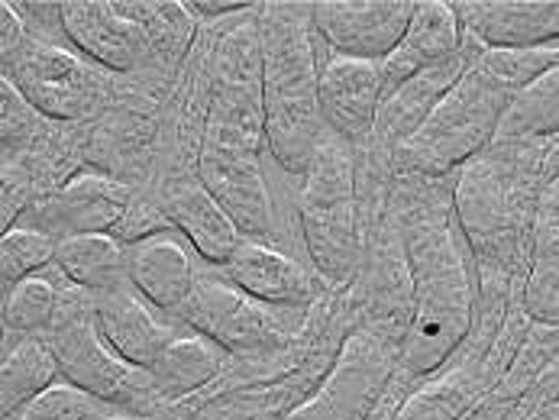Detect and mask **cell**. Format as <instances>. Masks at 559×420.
<instances>
[{
  "label": "cell",
  "instance_id": "ba28073f",
  "mask_svg": "<svg viewBox=\"0 0 559 420\" xmlns=\"http://www.w3.org/2000/svg\"><path fill=\"white\" fill-rule=\"evenodd\" d=\"M207 143L242 146L259 153L265 146V107H262V49L259 20L255 29H237L217 56L214 97L204 127Z\"/></svg>",
  "mask_w": 559,
  "mask_h": 420
},
{
  "label": "cell",
  "instance_id": "7a4b0ae2",
  "mask_svg": "<svg viewBox=\"0 0 559 420\" xmlns=\"http://www.w3.org/2000/svg\"><path fill=\"white\" fill-rule=\"evenodd\" d=\"M311 3H265L259 13L265 146L275 163L305 175L326 133Z\"/></svg>",
  "mask_w": 559,
  "mask_h": 420
},
{
  "label": "cell",
  "instance_id": "4316f807",
  "mask_svg": "<svg viewBox=\"0 0 559 420\" xmlns=\"http://www.w3.org/2000/svg\"><path fill=\"white\" fill-rule=\"evenodd\" d=\"M501 136H511V140L559 136V69L527 84L514 97V104L501 123Z\"/></svg>",
  "mask_w": 559,
  "mask_h": 420
},
{
  "label": "cell",
  "instance_id": "277c9868",
  "mask_svg": "<svg viewBox=\"0 0 559 420\" xmlns=\"http://www.w3.org/2000/svg\"><path fill=\"white\" fill-rule=\"evenodd\" d=\"M518 94L521 91L485 59L481 49L420 130L395 149L399 166L427 178H443L453 168L469 166L501 136V123Z\"/></svg>",
  "mask_w": 559,
  "mask_h": 420
},
{
  "label": "cell",
  "instance_id": "836d02e7",
  "mask_svg": "<svg viewBox=\"0 0 559 420\" xmlns=\"http://www.w3.org/2000/svg\"><path fill=\"white\" fill-rule=\"evenodd\" d=\"M463 408V395L460 392H447V388H433L417 395L399 420H456Z\"/></svg>",
  "mask_w": 559,
  "mask_h": 420
},
{
  "label": "cell",
  "instance_id": "cb8c5ba5",
  "mask_svg": "<svg viewBox=\"0 0 559 420\" xmlns=\"http://www.w3.org/2000/svg\"><path fill=\"white\" fill-rule=\"evenodd\" d=\"M221 372V349L201 334H175L171 343L150 365V379L156 382L162 398H181L204 388Z\"/></svg>",
  "mask_w": 559,
  "mask_h": 420
},
{
  "label": "cell",
  "instance_id": "6da1fadb",
  "mask_svg": "<svg viewBox=\"0 0 559 420\" xmlns=\"http://www.w3.org/2000/svg\"><path fill=\"white\" fill-rule=\"evenodd\" d=\"M450 220V207L427 201L404 227L414 314L404 331L401 362L411 375L437 372L473 327V275Z\"/></svg>",
  "mask_w": 559,
  "mask_h": 420
},
{
  "label": "cell",
  "instance_id": "603a6c76",
  "mask_svg": "<svg viewBox=\"0 0 559 420\" xmlns=\"http://www.w3.org/2000/svg\"><path fill=\"white\" fill-rule=\"evenodd\" d=\"M59 375L62 369L46 336H16L13 346H3V365H0L3 420L20 415L33 398L49 392Z\"/></svg>",
  "mask_w": 559,
  "mask_h": 420
},
{
  "label": "cell",
  "instance_id": "9a60e30c",
  "mask_svg": "<svg viewBox=\"0 0 559 420\" xmlns=\"http://www.w3.org/2000/svg\"><path fill=\"white\" fill-rule=\"evenodd\" d=\"M385 94L382 62L330 56L320 69V113L326 130L343 143H359L376 133Z\"/></svg>",
  "mask_w": 559,
  "mask_h": 420
},
{
  "label": "cell",
  "instance_id": "ac0fdd59",
  "mask_svg": "<svg viewBox=\"0 0 559 420\" xmlns=\"http://www.w3.org/2000/svg\"><path fill=\"white\" fill-rule=\"evenodd\" d=\"M463 46H466V26L456 3H443V0L414 3V16L407 23L404 39L382 62L389 94L404 82H411L414 75L427 72L430 65L453 59Z\"/></svg>",
  "mask_w": 559,
  "mask_h": 420
},
{
  "label": "cell",
  "instance_id": "f546056e",
  "mask_svg": "<svg viewBox=\"0 0 559 420\" xmlns=\"http://www.w3.org/2000/svg\"><path fill=\"white\" fill-rule=\"evenodd\" d=\"M521 308L531 321L544 327H559V259L557 262H531Z\"/></svg>",
  "mask_w": 559,
  "mask_h": 420
},
{
  "label": "cell",
  "instance_id": "2e32d148",
  "mask_svg": "<svg viewBox=\"0 0 559 420\" xmlns=\"http://www.w3.org/2000/svg\"><path fill=\"white\" fill-rule=\"evenodd\" d=\"M466 36L481 49H540L559 43V0L456 3Z\"/></svg>",
  "mask_w": 559,
  "mask_h": 420
},
{
  "label": "cell",
  "instance_id": "d590c367",
  "mask_svg": "<svg viewBox=\"0 0 559 420\" xmlns=\"http://www.w3.org/2000/svg\"><path fill=\"white\" fill-rule=\"evenodd\" d=\"M188 7L191 13H204V16H230L237 10H252V3H242V0H198Z\"/></svg>",
  "mask_w": 559,
  "mask_h": 420
},
{
  "label": "cell",
  "instance_id": "9c48e42d",
  "mask_svg": "<svg viewBox=\"0 0 559 420\" xmlns=\"http://www.w3.org/2000/svg\"><path fill=\"white\" fill-rule=\"evenodd\" d=\"M389 379V349L379 343V336L359 331L346 336L318 392L285 420H366L376 411V401L382 398Z\"/></svg>",
  "mask_w": 559,
  "mask_h": 420
},
{
  "label": "cell",
  "instance_id": "8d00e7d4",
  "mask_svg": "<svg viewBox=\"0 0 559 420\" xmlns=\"http://www.w3.org/2000/svg\"><path fill=\"white\" fill-rule=\"evenodd\" d=\"M259 420H265V418H259Z\"/></svg>",
  "mask_w": 559,
  "mask_h": 420
},
{
  "label": "cell",
  "instance_id": "5bb4252c",
  "mask_svg": "<svg viewBox=\"0 0 559 420\" xmlns=\"http://www.w3.org/2000/svg\"><path fill=\"white\" fill-rule=\"evenodd\" d=\"M133 191L123 181H114L97 171L75 175L59 191L36 204V230L52 240L87 237V233H114L123 214L130 211Z\"/></svg>",
  "mask_w": 559,
  "mask_h": 420
},
{
  "label": "cell",
  "instance_id": "8992f818",
  "mask_svg": "<svg viewBox=\"0 0 559 420\" xmlns=\"http://www.w3.org/2000/svg\"><path fill=\"white\" fill-rule=\"evenodd\" d=\"M46 339L56 349V359H59L66 382L79 385L81 392H87L94 401H107V405L140 411V408H150L153 401L162 398L150 372L130 365L127 359H120L110 349V343L104 339L100 327H97L94 308L62 301L59 321Z\"/></svg>",
  "mask_w": 559,
  "mask_h": 420
},
{
  "label": "cell",
  "instance_id": "5b68a950",
  "mask_svg": "<svg viewBox=\"0 0 559 420\" xmlns=\"http://www.w3.org/2000/svg\"><path fill=\"white\" fill-rule=\"evenodd\" d=\"M298 220L305 247L323 278L346 281L359 268V211H356V168L349 159V143L323 133L318 153L301 175Z\"/></svg>",
  "mask_w": 559,
  "mask_h": 420
},
{
  "label": "cell",
  "instance_id": "e0dca14e",
  "mask_svg": "<svg viewBox=\"0 0 559 420\" xmlns=\"http://www.w3.org/2000/svg\"><path fill=\"white\" fill-rule=\"evenodd\" d=\"M146 304L150 301L143 295H136V288L127 278L91 298L97 327L110 343V349L143 372H150V365L159 359V352L175 336L168 324H159L153 317V311Z\"/></svg>",
  "mask_w": 559,
  "mask_h": 420
},
{
  "label": "cell",
  "instance_id": "8fae6325",
  "mask_svg": "<svg viewBox=\"0 0 559 420\" xmlns=\"http://www.w3.org/2000/svg\"><path fill=\"white\" fill-rule=\"evenodd\" d=\"M59 26L87 59L114 72L150 65L159 52L133 3H59Z\"/></svg>",
  "mask_w": 559,
  "mask_h": 420
},
{
  "label": "cell",
  "instance_id": "4dcf8cb0",
  "mask_svg": "<svg viewBox=\"0 0 559 420\" xmlns=\"http://www.w3.org/2000/svg\"><path fill=\"white\" fill-rule=\"evenodd\" d=\"M94 415V398L72 382H56L49 392L33 398L20 415L7 420H87Z\"/></svg>",
  "mask_w": 559,
  "mask_h": 420
},
{
  "label": "cell",
  "instance_id": "4fadbf2b",
  "mask_svg": "<svg viewBox=\"0 0 559 420\" xmlns=\"http://www.w3.org/2000/svg\"><path fill=\"white\" fill-rule=\"evenodd\" d=\"M194 168H198V181L234 217L242 237L265 243V237L272 233V197L259 166V153L201 140Z\"/></svg>",
  "mask_w": 559,
  "mask_h": 420
},
{
  "label": "cell",
  "instance_id": "1f68e13d",
  "mask_svg": "<svg viewBox=\"0 0 559 420\" xmlns=\"http://www.w3.org/2000/svg\"><path fill=\"white\" fill-rule=\"evenodd\" d=\"M559 259V175L544 184L534 230H531V262H557Z\"/></svg>",
  "mask_w": 559,
  "mask_h": 420
},
{
  "label": "cell",
  "instance_id": "484cf974",
  "mask_svg": "<svg viewBox=\"0 0 559 420\" xmlns=\"http://www.w3.org/2000/svg\"><path fill=\"white\" fill-rule=\"evenodd\" d=\"M62 295L46 275H33L3 291V331L13 336L49 334L59 321Z\"/></svg>",
  "mask_w": 559,
  "mask_h": 420
},
{
  "label": "cell",
  "instance_id": "7402d4cb",
  "mask_svg": "<svg viewBox=\"0 0 559 420\" xmlns=\"http://www.w3.org/2000/svg\"><path fill=\"white\" fill-rule=\"evenodd\" d=\"M165 217L181 230V237L214 265H227L246 240L234 217L217 204V197L194 178L175 181L165 194Z\"/></svg>",
  "mask_w": 559,
  "mask_h": 420
},
{
  "label": "cell",
  "instance_id": "f1b7e54d",
  "mask_svg": "<svg viewBox=\"0 0 559 420\" xmlns=\"http://www.w3.org/2000/svg\"><path fill=\"white\" fill-rule=\"evenodd\" d=\"M133 7L143 26L150 29L156 52L165 59H181V52L194 36L191 7L188 3H133Z\"/></svg>",
  "mask_w": 559,
  "mask_h": 420
},
{
  "label": "cell",
  "instance_id": "d6a6232c",
  "mask_svg": "<svg viewBox=\"0 0 559 420\" xmlns=\"http://www.w3.org/2000/svg\"><path fill=\"white\" fill-rule=\"evenodd\" d=\"M165 230H171V224H168L165 211L156 207L153 201L133 197V201H130V211H127V214H123V220L117 224L114 237H117L123 247H133V243L150 240V237L165 233Z\"/></svg>",
  "mask_w": 559,
  "mask_h": 420
},
{
  "label": "cell",
  "instance_id": "30bf717a",
  "mask_svg": "<svg viewBox=\"0 0 559 420\" xmlns=\"http://www.w3.org/2000/svg\"><path fill=\"white\" fill-rule=\"evenodd\" d=\"M3 79L20 91V97L43 117L75 120L97 104L100 79L81 62L43 36H29L20 59L3 69Z\"/></svg>",
  "mask_w": 559,
  "mask_h": 420
},
{
  "label": "cell",
  "instance_id": "e575fe53",
  "mask_svg": "<svg viewBox=\"0 0 559 420\" xmlns=\"http://www.w3.org/2000/svg\"><path fill=\"white\" fill-rule=\"evenodd\" d=\"M0 33H3L0 36V59H3V69H10L20 59V52L26 49V43H29L20 7H13V3L0 7Z\"/></svg>",
  "mask_w": 559,
  "mask_h": 420
},
{
  "label": "cell",
  "instance_id": "d4e9b609",
  "mask_svg": "<svg viewBox=\"0 0 559 420\" xmlns=\"http://www.w3.org/2000/svg\"><path fill=\"white\" fill-rule=\"evenodd\" d=\"M52 265L79 288L97 295L127 278V247L114 233L69 237V240H59Z\"/></svg>",
  "mask_w": 559,
  "mask_h": 420
},
{
  "label": "cell",
  "instance_id": "3957f363",
  "mask_svg": "<svg viewBox=\"0 0 559 420\" xmlns=\"http://www.w3.org/2000/svg\"><path fill=\"white\" fill-rule=\"evenodd\" d=\"M547 149L537 140L498 136L481 156L463 166L453 207L460 230L476 255L495 265H518L531 255V230Z\"/></svg>",
  "mask_w": 559,
  "mask_h": 420
},
{
  "label": "cell",
  "instance_id": "d6986e66",
  "mask_svg": "<svg viewBox=\"0 0 559 420\" xmlns=\"http://www.w3.org/2000/svg\"><path fill=\"white\" fill-rule=\"evenodd\" d=\"M476 46L479 43L469 39V46H463L453 59L430 65L427 72L414 75L411 82H404L392 94H385V104H382L379 123H376V136L382 143H392L395 149L401 143H407L420 130V123L433 113V107L453 91V84L469 72V65L476 62V56L481 52V49L476 52Z\"/></svg>",
  "mask_w": 559,
  "mask_h": 420
},
{
  "label": "cell",
  "instance_id": "44dd1931",
  "mask_svg": "<svg viewBox=\"0 0 559 420\" xmlns=\"http://www.w3.org/2000/svg\"><path fill=\"white\" fill-rule=\"evenodd\" d=\"M224 278L249 298L272 308H305L314 298L308 272L282 250L262 240H242L240 250L224 265Z\"/></svg>",
  "mask_w": 559,
  "mask_h": 420
},
{
  "label": "cell",
  "instance_id": "7c38bea8",
  "mask_svg": "<svg viewBox=\"0 0 559 420\" xmlns=\"http://www.w3.org/2000/svg\"><path fill=\"white\" fill-rule=\"evenodd\" d=\"M414 16L411 0H323L311 3L314 29L333 56L385 62Z\"/></svg>",
  "mask_w": 559,
  "mask_h": 420
},
{
  "label": "cell",
  "instance_id": "ffe728a7",
  "mask_svg": "<svg viewBox=\"0 0 559 420\" xmlns=\"http://www.w3.org/2000/svg\"><path fill=\"white\" fill-rule=\"evenodd\" d=\"M127 281L153 308L181 317L185 304L191 301L198 275H194L191 252L181 243V237L175 230H165V233L127 247Z\"/></svg>",
  "mask_w": 559,
  "mask_h": 420
},
{
  "label": "cell",
  "instance_id": "52a82bcc",
  "mask_svg": "<svg viewBox=\"0 0 559 420\" xmlns=\"http://www.w3.org/2000/svg\"><path fill=\"white\" fill-rule=\"evenodd\" d=\"M181 321L194 327V334L242 356L285 349L301 331L298 308L262 304L227 278H198Z\"/></svg>",
  "mask_w": 559,
  "mask_h": 420
},
{
  "label": "cell",
  "instance_id": "83f0119b",
  "mask_svg": "<svg viewBox=\"0 0 559 420\" xmlns=\"http://www.w3.org/2000/svg\"><path fill=\"white\" fill-rule=\"evenodd\" d=\"M59 240L36 227H7L0 237V281L10 291L16 281L39 275V268L56 262Z\"/></svg>",
  "mask_w": 559,
  "mask_h": 420
}]
</instances>
